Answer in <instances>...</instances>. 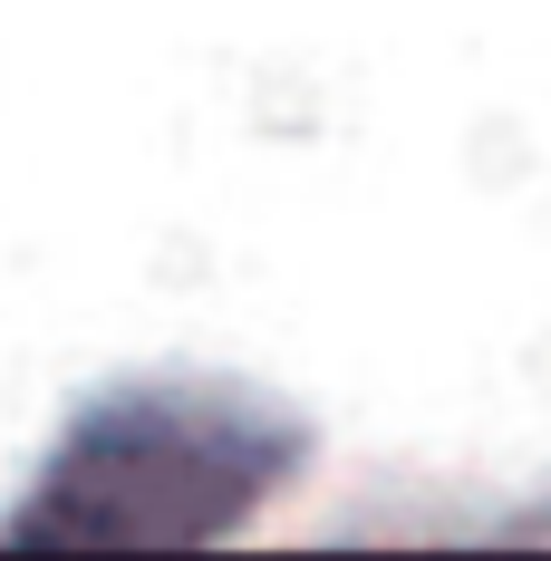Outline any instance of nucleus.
Returning <instances> with one entry per match:
<instances>
[{"label":"nucleus","mask_w":551,"mask_h":561,"mask_svg":"<svg viewBox=\"0 0 551 561\" xmlns=\"http://www.w3.org/2000/svg\"><path fill=\"white\" fill-rule=\"evenodd\" d=\"M300 416L214 378H126L58 426L39 484L0 523L20 552H184L222 542L300 474Z\"/></svg>","instance_id":"nucleus-1"}]
</instances>
